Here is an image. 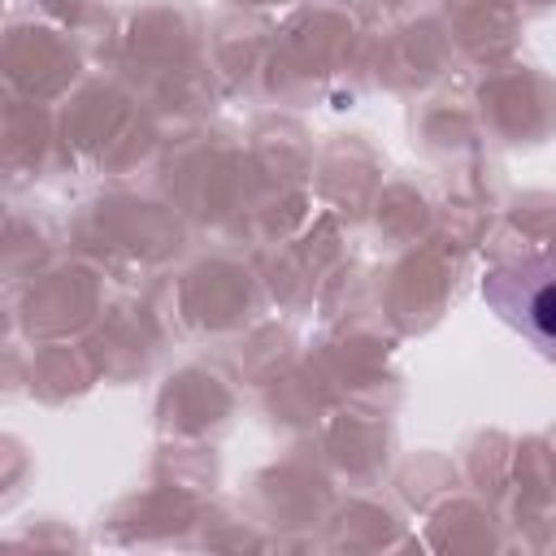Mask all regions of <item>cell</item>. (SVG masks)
<instances>
[{
    "mask_svg": "<svg viewBox=\"0 0 556 556\" xmlns=\"http://www.w3.org/2000/svg\"><path fill=\"white\" fill-rule=\"evenodd\" d=\"M482 300L530 348L556 361V248H526L482 274Z\"/></svg>",
    "mask_w": 556,
    "mask_h": 556,
    "instance_id": "cell-1",
    "label": "cell"
}]
</instances>
